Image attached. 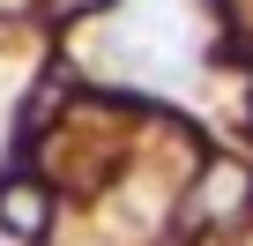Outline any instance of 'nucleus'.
Listing matches in <instances>:
<instances>
[{"label":"nucleus","instance_id":"1","mask_svg":"<svg viewBox=\"0 0 253 246\" xmlns=\"http://www.w3.org/2000/svg\"><path fill=\"white\" fill-rule=\"evenodd\" d=\"M82 67L119 90H157V97H194L216 67V15L201 0H112L82 30Z\"/></svg>","mask_w":253,"mask_h":246},{"label":"nucleus","instance_id":"2","mask_svg":"<svg viewBox=\"0 0 253 246\" xmlns=\"http://www.w3.org/2000/svg\"><path fill=\"white\" fill-rule=\"evenodd\" d=\"M15 90H23V75H0V149H8V127H15Z\"/></svg>","mask_w":253,"mask_h":246},{"label":"nucleus","instance_id":"3","mask_svg":"<svg viewBox=\"0 0 253 246\" xmlns=\"http://www.w3.org/2000/svg\"><path fill=\"white\" fill-rule=\"evenodd\" d=\"M0 246H23V231H15V224H8V216H0Z\"/></svg>","mask_w":253,"mask_h":246}]
</instances>
